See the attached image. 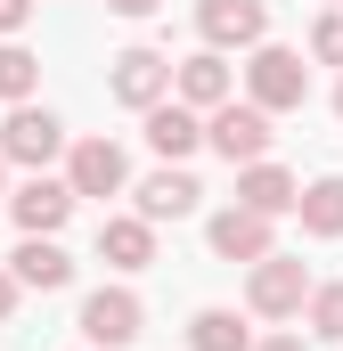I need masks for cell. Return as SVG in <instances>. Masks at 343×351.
<instances>
[{"label":"cell","instance_id":"obj_24","mask_svg":"<svg viewBox=\"0 0 343 351\" xmlns=\"http://www.w3.org/2000/svg\"><path fill=\"white\" fill-rule=\"evenodd\" d=\"M106 8H115V16H156L164 0H106Z\"/></svg>","mask_w":343,"mask_h":351},{"label":"cell","instance_id":"obj_15","mask_svg":"<svg viewBox=\"0 0 343 351\" xmlns=\"http://www.w3.org/2000/svg\"><path fill=\"white\" fill-rule=\"evenodd\" d=\"M131 196H139V213H147V221H188L204 188H196V172H180V164H164V172H147V180H139Z\"/></svg>","mask_w":343,"mask_h":351},{"label":"cell","instance_id":"obj_7","mask_svg":"<svg viewBox=\"0 0 343 351\" xmlns=\"http://www.w3.org/2000/svg\"><path fill=\"white\" fill-rule=\"evenodd\" d=\"M139 319H147V311H139V294H131V286H98V294L82 302V335H90L98 351L139 343Z\"/></svg>","mask_w":343,"mask_h":351},{"label":"cell","instance_id":"obj_27","mask_svg":"<svg viewBox=\"0 0 343 351\" xmlns=\"http://www.w3.org/2000/svg\"><path fill=\"white\" fill-rule=\"evenodd\" d=\"M0 164H8V156H0Z\"/></svg>","mask_w":343,"mask_h":351},{"label":"cell","instance_id":"obj_4","mask_svg":"<svg viewBox=\"0 0 343 351\" xmlns=\"http://www.w3.org/2000/svg\"><path fill=\"white\" fill-rule=\"evenodd\" d=\"M311 294H319V286H311V269L294 262V254H270V262H254V286H246L254 319H294Z\"/></svg>","mask_w":343,"mask_h":351},{"label":"cell","instance_id":"obj_8","mask_svg":"<svg viewBox=\"0 0 343 351\" xmlns=\"http://www.w3.org/2000/svg\"><path fill=\"white\" fill-rule=\"evenodd\" d=\"M172 74H180V66L156 58V49H123V58H115V74H106V90H115L123 106H139V114H147V106H164V98H172Z\"/></svg>","mask_w":343,"mask_h":351},{"label":"cell","instance_id":"obj_12","mask_svg":"<svg viewBox=\"0 0 343 351\" xmlns=\"http://www.w3.org/2000/svg\"><path fill=\"white\" fill-rule=\"evenodd\" d=\"M147 147H156L164 164H188V156L204 147V114H196V106H180V98L147 106Z\"/></svg>","mask_w":343,"mask_h":351},{"label":"cell","instance_id":"obj_16","mask_svg":"<svg viewBox=\"0 0 343 351\" xmlns=\"http://www.w3.org/2000/svg\"><path fill=\"white\" fill-rule=\"evenodd\" d=\"M8 269H16V286H25V294H58V286L74 278V262H66V245H58V237H25V245L8 254Z\"/></svg>","mask_w":343,"mask_h":351},{"label":"cell","instance_id":"obj_23","mask_svg":"<svg viewBox=\"0 0 343 351\" xmlns=\"http://www.w3.org/2000/svg\"><path fill=\"white\" fill-rule=\"evenodd\" d=\"M16 294H25V286H16V269H0V319L16 311Z\"/></svg>","mask_w":343,"mask_h":351},{"label":"cell","instance_id":"obj_21","mask_svg":"<svg viewBox=\"0 0 343 351\" xmlns=\"http://www.w3.org/2000/svg\"><path fill=\"white\" fill-rule=\"evenodd\" d=\"M311 58H319V66H343V8H327V16L311 25Z\"/></svg>","mask_w":343,"mask_h":351},{"label":"cell","instance_id":"obj_9","mask_svg":"<svg viewBox=\"0 0 343 351\" xmlns=\"http://www.w3.org/2000/svg\"><path fill=\"white\" fill-rule=\"evenodd\" d=\"M66 180H74V196H123V188H131V164H123L115 139H82V147L66 156Z\"/></svg>","mask_w":343,"mask_h":351},{"label":"cell","instance_id":"obj_28","mask_svg":"<svg viewBox=\"0 0 343 351\" xmlns=\"http://www.w3.org/2000/svg\"><path fill=\"white\" fill-rule=\"evenodd\" d=\"M335 8H343V0H335Z\"/></svg>","mask_w":343,"mask_h":351},{"label":"cell","instance_id":"obj_11","mask_svg":"<svg viewBox=\"0 0 343 351\" xmlns=\"http://www.w3.org/2000/svg\"><path fill=\"white\" fill-rule=\"evenodd\" d=\"M98 262H106V269H147V262H156V221H147V213L98 221Z\"/></svg>","mask_w":343,"mask_h":351},{"label":"cell","instance_id":"obj_2","mask_svg":"<svg viewBox=\"0 0 343 351\" xmlns=\"http://www.w3.org/2000/svg\"><path fill=\"white\" fill-rule=\"evenodd\" d=\"M204 147H213L221 164H237V172L261 164V156H270V106H254V98H246V106H237V98L213 106V114H204Z\"/></svg>","mask_w":343,"mask_h":351},{"label":"cell","instance_id":"obj_22","mask_svg":"<svg viewBox=\"0 0 343 351\" xmlns=\"http://www.w3.org/2000/svg\"><path fill=\"white\" fill-rule=\"evenodd\" d=\"M25 16H33V0H0V33H25Z\"/></svg>","mask_w":343,"mask_h":351},{"label":"cell","instance_id":"obj_10","mask_svg":"<svg viewBox=\"0 0 343 351\" xmlns=\"http://www.w3.org/2000/svg\"><path fill=\"white\" fill-rule=\"evenodd\" d=\"M213 254H221V262H270V254H278V245H270V213H254V204L213 213Z\"/></svg>","mask_w":343,"mask_h":351},{"label":"cell","instance_id":"obj_6","mask_svg":"<svg viewBox=\"0 0 343 351\" xmlns=\"http://www.w3.org/2000/svg\"><path fill=\"white\" fill-rule=\"evenodd\" d=\"M196 33H204V49H261L270 8L261 0H204L196 8Z\"/></svg>","mask_w":343,"mask_h":351},{"label":"cell","instance_id":"obj_13","mask_svg":"<svg viewBox=\"0 0 343 351\" xmlns=\"http://www.w3.org/2000/svg\"><path fill=\"white\" fill-rule=\"evenodd\" d=\"M172 98H180V106H196V114L229 106V66H221V49H196V58H180V74H172Z\"/></svg>","mask_w":343,"mask_h":351},{"label":"cell","instance_id":"obj_26","mask_svg":"<svg viewBox=\"0 0 343 351\" xmlns=\"http://www.w3.org/2000/svg\"><path fill=\"white\" fill-rule=\"evenodd\" d=\"M335 114H343V90H335Z\"/></svg>","mask_w":343,"mask_h":351},{"label":"cell","instance_id":"obj_3","mask_svg":"<svg viewBox=\"0 0 343 351\" xmlns=\"http://www.w3.org/2000/svg\"><path fill=\"white\" fill-rule=\"evenodd\" d=\"M0 156L8 164H25V172H41L49 156H66V123L49 114V106H8V123H0Z\"/></svg>","mask_w":343,"mask_h":351},{"label":"cell","instance_id":"obj_19","mask_svg":"<svg viewBox=\"0 0 343 351\" xmlns=\"http://www.w3.org/2000/svg\"><path fill=\"white\" fill-rule=\"evenodd\" d=\"M33 90H41V58H33L25 41H0V98H8V106H25Z\"/></svg>","mask_w":343,"mask_h":351},{"label":"cell","instance_id":"obj_5","mask_svg":"<svg viewBox=\"0 0 343 351\" xmlns=\"http://www.w3.org/2000/svg\"><path fill=\"white\" fill-rule=\"evenodd\" d=\"M74 204H82V196H74V180H49V172H33L16 196H8V213H16V229H25V237H58V229L74 221Z\"/></svg>","mask_w":343,"mask_h":351},{"label":"cell","instance_id":"obj_17","mask_svg":"<svg viewBox=\"0 0 343 351\" xmlns=\"http://www.w3.org/2000/svg\"><path fill=\"white\" fill-rule=\"evenodd\" d=\"M294 213H303V229H311V237H343V172H327V180H311Z\"/></svg>","mask_w":343,"mask_h":351},{"label":"cell","instance_id":"obj_25","mask_svg":"<svg viewBox=\"0 0 343 351\" xmlns=\"http://www.w3.org/2000/svg\"><path fill=\"white\" fill-rule=\"evenodd\" d=\"M254 351H311L303 335H270V343H254Z\"/></svg>","mask_w":343,"mask_h":351},{"label":"cell","instance_id":"obj_18","mask_svg":"<svg viewBox=\"0 0 343 351\" xmlns=\"http://www.w3.org/2000/svg\"><path fill=\"white\" fill-rule=\"evenodd\" d=\"M188 351H254V335H246L237 311H196L188 319Z\"/></svg>","mask_w":343,"mask_h":351},{"label":"cell","instance_id":"obj_1","mask_svg":"<svg viewBox=\"0 0 343 351\" xmlns=\"http://www.w3.org/2000/svg\"><path fill=\"white\" fill-rule=\"evenodd\" d=\"M246 98H254V106H270V114H294V106L311 98V66H303V49L261 41L254 66H246Z\"/></svg>","mask_w":343,"mask_h":351},{"label":"cell","instance_id":"obj_20","mask_svg":"<svg viewBox=\"0 0 343 351\" xmlns=\"http://www.w3.org/2000/svg\"><path fill=\"white\" fill-rule=\"evenodd\" d=\"M311 335H319V343H343V278L311 294Z\"/></svg>","mask_w":343,"mask_h":351},{"label":"cell","instance_id":"obj_14","mask_svg":"<svg viewBox=\"0 0 343 351\" xmlns=\"http://www.w3.org/2000/svg\"><path fill=\"white\" fill-rule=\"evenodd\" d=\"M237 204H254V213L278 221V213H294V204H303V180L286 172V164H270V156H261V164L237 172Z\"/></svg>","mask_w":343,"mask_h":351}]
</instances>
